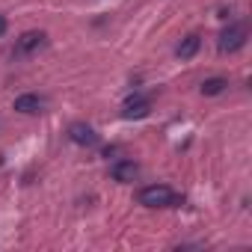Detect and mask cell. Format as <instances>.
<instances>
[{"label": "cell", "mask_w": 252, "mask_h": 252, "mask_svg": "<svg viewBox=\"0 0 252 252\" xmlns=\"http://www.w3.org/2000/svg\"><path fill=\"white\" fill-rule=\"evenodd\" d=\"M246 39H249L246 24H228V27L220 33L217 48H220V54H237V51L246 45Z\"/></svg>", "instance_id": "obj_2"}, {"label": "cell", "mask_w": 252, "mask_h": 252, "mask_svg": "<svg viewBox=\"0 0 252 252\" xmlns=\"http://www.w3.org/2000/svg\"><path fill=\"white\" fill-rule=\"evenodd\" d=\"M149 113H152V101L143 98V95H131L128 101L122 104V116H125V119H143V116H149Z\"/></svg>", "instance_id": "obj_6"}, {"label": "cell", "mask_w": 252, "mask_h": 252, "mask_svg": "<svg viewBox=\"0 0 252 252\" xmlns=\"http://www.w3.org/2000/svg\"><path fill=\"white\" fill-rule=\"evenodd\" d=\"M6 33V15H0V36Z\"/></svg>", "instance_id": "obj_10"}, {"label": "cell", "mask_w": 252, "mask_h": 252, "mask_svg": "<svg viewBox=\"0 0 252 252\" xmlns=\"http://www.w3.org/2000/svg\"><path fill=\"white\" fill-rule=\"evenodd\" d=\"M199 48H202V36H199V33H190V36H184L181 45L175 48V57H178V60H193V57L199 54Z\"/></svg>", "instance_id": "obj_8"}, {"label": "cell", "mask_w": 252, "mask_h": 252, "mask_svg": "<svg viewBox=\"0 0 252 252\" xmlns=\"http://www.w3.org/2000/svg\"><path fill=\"white\" fill-rule=\"evenodd\" d=\"M68 140H71L74 146H80V149H92V146L98 143V134H95L92 125L74 122V125H68Z\"/></svg>", "instance_id": "obj_4"}, {"label": "cell", "mask_w": 252, "mask_h": 252, "mask_svg": "<svg viewBox=\"0 0 252 252\" xmlns=\"http://www.w3.org/2000/svg\"><path fill=\"white\" fill-rule=\"evenodd\" d=\"M225 89H228V80H225V77H208V80H202V86H199V92L208 95V98L222 95Z\"/></svg>", "instance_id": "obj_9"}, {"label": "cell", "mask_w": 252, "mask_h": 252, "mask_svg": "<svg viewBox=\"0 0 252 252\" xmlns=\"http://www.w3.org/2000/svg\"><path fill=\"white\" fill-rule=\"evenodd\" d=\"M140 205L143 208H178L181 205V196L169 187V184H149L140 190Z\"/></svg>", "instance_id": "obj_1"}, {"label": "cell", "mask_w": 252, "mask_h": 252, "mask_svg": "<svg viewBox=\"0 0 252 252\" xmlns=\"http://www.w3.org/2000/svg\"><path fill=\"white\" fill-rule=\"evenodd\" d=\"M45 45H48V36H45L42 30H27V33H21L18 42H15V57H18V60H27V57H33V54H39Z\"/></svg>", "instance_id": "obj_3"}, {"label": "cell", "mask_w": 252, "mask_h": 252, "mask_svg": "<svg viewBox=\"0 0 252 252\" xmlns=\"http://www.w3.org/2000/svg\"><path fill=\"white\" fill-rule=\"evenodd\" d=\"M15 110H18V113H24V116H36V113H42V110H45V98H42V95H36V92L18 95V98H15Z\"/></svg>", "instance_id": "obj_7"}, {"label": "cell", "mask_w": 252, "mask_h": 252, "mask_svg": "<svg viewBox=\"0 0 252 252\" xmlns=\"http://www.w3.org/2000/svg\"><path fill=\"white\" fill-rule=\"evenodd\" d=\"M137 175H140V166L134 160H116L110 166V178L119 184H131V181H137Z\"/></svg>", "instance_id": "obj_5"}]
</instances>
